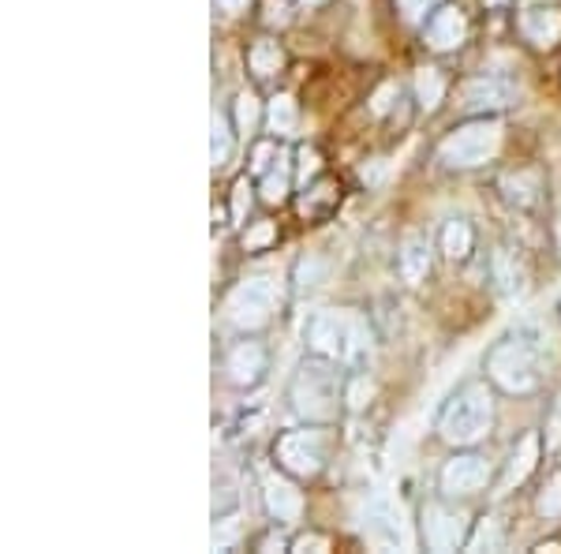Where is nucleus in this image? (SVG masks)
Instances as JSON below:
<instances>
[{
	"label": "nucleus",
	"instance_id": "nucleus-1",
	"mask_svg": "<svg viewBox=\"0 0 561 554\" xmlns=\"http://www.w3.org/2000/svg\"><path fill=\"white\" fill-rule=\"evenodd\" d=\"M550 341L539 323L517 330V338L497 341L486 352V375L505 394H531L539 386V360L547 357Z\"/></svg>",
	"mask_w": 561,
	"mask_h": 554
},
{
	"label": "nucleus",
	"instance_id": "nucleus-2",
	"mask_svg": "<svg viewBox=\"0 0 561 554\" xmlns=\"http://www.w3.org/2000/svg\"><path fill=\"white\" fill-rule=\"evenodd\" d=\"M304 344L314 357H325L345 368H367L370 360V333L367 323L352 312H314L304 323Z\"/></svg>",
	"mask_w": 561,
	"mask_h": 554
},
{
	"label": "nucleus",
	"instance_id": "nucleus-3",
	"mask_svg": "<svg viewBox=\"0 0 561 554\" xmlns=\"http://www.w3.org/2000/svg\"><path fill=\"white\" fill-rule=\"evenodd\" d=\"M348 397L345 378H341L333 360H304L300 371L288 383V402L293 412L307 423H333L341 416V402Z\"/></svg>",
	"mask_w": 561,
	"mask_h": 554
},
{
	"label": "nucleus",
	"instance_id": "nucleus-4",
	"mask_svg": "<svg viewBox=\"0 0 561 554\" xmlns=\"http://www.w3.org/2000/svg\"><path fill=\"white\" fill-rule=\"evenodd\" d=\"M494 427V397L483 383L460 386L438 412V434L449 446H476Z\"/></svg>",
	"mask_w": 561,
	"mask_h": 554
},
{
	"label": "nucleus",
	"instance_id": "nucleus-5",
	"mask_svg": "<svg viewBox=\"0 0 561 554\" xmlns=\"http://www.w3.org/2000/svg\"><path fill=\"white\" fill-rule=\"evenodd\" d=\"M497 150H502V124L483 116V121L449 132L438 147V161L446 169H479L486 161H494Z\"/></svg>",
	"mask_w": 561,
	"mask_h": 554
},
{
	"label": "nucleus",
	"instance_id": "nucleus-6",
	"mask_svg": "<svg viewBox=\"0 0 561 554\" xmlns=\"http://www.w3.org/2000/svg\"><path fill=\"white\" fill-rule=\"evenodd\" d=\"M325 450H330V439L319 427H304V431H285L274 446V461L280 472L288 476H300V479H311L319 476L322 465H325Z\"/></svg>",
	"mask_w": 561,
	"mask_h": 554
},
{
	"label": "nucleus",
	"instance_id": "nucleus-7",
	"mask_svg": "<svg viewBox=\"0 0 561 554\" xmlns=\"http://www.w3.org/2000/svg\"><path fill=\"white\" fill-rule=\"evenodd\" d=\"M274 307H277V296H274L270 278H248L232 289L229 319L232 326H240V330H262V326L274 319Z\"/></svg>",
	"mask_w": 561,
	"mask_h": 554
},
{
	"label": "nucleus",
	"instance_id": "nucleus-8",
	"mask_svg": "<svg viewBox=\"0 0 561 554\" xmlns=\"http://www.w3.org/2000/svg\"><path fill=\"white\" fill-rule=\"evenodd\" d=\"M364 535L382 551H409V543H412L404 513L397 510L389 498H375L364 510Z\"/></svg>",
	"mask_w": 561,
	"mask_h": 554
},
{
	"label": "nucleus",
	"instance_id": "nucleus-9",
	"mask_svg": "<svg viewBox=\"0 0 561 554\" xmlns=\"http://www.w3.org/2000/svg\"><path fill=\"white\" fill-rule=\"evenodd\" d=\"M420 529H423V543H427L431 551H457L468 543V513L449 510V506H442V502H431V506H423Z\"/></svg>",
	"mask_w": 561,
	"mask_h": 554
},
{
	"label": "nucleus",
	"instance_id": "nucleus-10",
	"mask_svg": "<svg viewBox=\"0 0 561 554\" xmlns=\"http://www.w3.org/2000/svg\"><path fill=\"white\" fill-rule=\"evenodd\" d=\"M517 102V83L505 76H476L460 87V109L465 113H494Z\"/></svg>",
	"mask_w": 561,
	"mask_h": 554
},
{
	"label": "nucleus",
	"instance_id": "nucleus-11",
	"mask_svg": "<svg viewBox=\"0 0 561 554\" xmlns=\"http://www.w3.org/2000/svg\"><path fill=\"white\" fill-rule=\"evenodd\" d=\"M486 479H491V465H486L483 457H476V453H460V457L446 461L438 484L449 498H468V495H479V490L486 487Z\"/></svg>",
	"mask_w": 561,
	"mask_h": 554
},
{
	"label": "nucleus",
	"instance_id": "nucleus-12",
	"mask_svg": "<svg viewBox=\"0 0 561 554\" xmlns=\"http://www.w3.org/2000/svg\"><path fill=\"white\" fill-rule=\"evenodd\" d=\"M259 484H262V502H266V513L274 517L277 524L300 521V517H304V495L288 484L285 476H277L274 468H262Z\"/></svg>",
	"mask_w": 561,
	"mask_h": 554
},
{
	"label": "nucleus",
	"instance_id": "nucleus-13",
	"mask_svg": "<svg viewBox=\"0 0 561 554\" xmlns=\"http://www.w3.org/2000/svg\"><path fill=\"white\" fill-rule=\"evenodd\" d=\"M266 368H270V357L259 341H240L237 349L229 352V360H225V375H229V383L240 389L259 386L262 375H266Z\"/></svg>",
	"mask_w": 561,
	"mask_h": 554
},
{
	"label": "nucleus",
	"instance_id": "nucleus-14",
	"mask_svg": "<svg viewBox=\"0 0 561 554\" xmlns=\"http://www.w3.org/2000/svg\"><path fill=\"white\" fill-rule=\"evenodd\" d=\"M423 38H427V45L434 53H449L457 49V45H465L468 38V20L465 12L454 4H442L438 12L427 20V31H423Z\"/></svg>",
	"mask_w": 561,
	"mask_h": 554
},
{
	"label": "nucleus",
	"instance_id": "nucleus-15",
	"mask_svg": "<svg viewBox=\"0 0 561 554\" xmlns=\"http://www.w3.org/2000/svg\"><path fill=\"white\" fill-rule=\"evenodd\" d=\"M539 461V434H524V439L513 446L510 461H505V472H502V484H497V495H510L513 487H520L524 479L531 476V468H536Z\"/></svg>",
	"mask_w": 561,
	"mask_h": 554
},
{
	"label": "nucleus",
	"instance_id": "nucleus-16",
	"mask_svg": "<svg viewBox=\"0 0 561 554\" xmlns=\"http://www.w3.org/2000/svg\"><path fill=\"white\" fill-rule=\"evenodd\" d=\"M520 31L536 49H554L561 42V12L558 8H528L520 15Z\"/></svg>",
	"mask_w": 561,
	"mask_h": 554
},
{
	"label": "nucleus",
	"instance_id": "nucleus-17",
	"mask_svg": "<svg viewBox=\"0 0 561 554\" xmlns=\"http://www.w3.org/2000/svg\"><path fill=\"white\" fill-rule=\"evenodd\" d=\"M397 270L409 285H420L423 278L431 274V244L427 236L420 233H409L401 240V251H397Z\"/></svg>",
	"mask_w": 561,
	"mask_h": 554
},
{
	"label": "nucleus",
	"instance_id": "nucleus-18",
	"mask_svg": "<svg viewBox=\"0 0 561 554\" xmlns=\"http://www.w3.org/2000/svg\"><path fill=\"white\" fill-rule=\"evenodd\" d=\"M539 192H542V180H539L536 169H520V172H510V177H502V195L510 199L513 206H520V211L536 206Z\"/></svg>",
	"mask_w": 561,
	"mask_h": 554
},
{
	"label": "nucleus",
	"instance_id": "nucleus-19",
	"mask_svg": "<svg viewBox=\"0 0 561 554\" xmlns=\"http://www.w3.org/2000/svg\"><path fill=\"white\" fill-rule=\"evenodd\" d=\"M232 150H237V139H232V124L225 113L210 116V161L214 169H225L232 161Z\"/></svg>",
	"mask_w": 561,
	"mask_h": 554
},
{
	"label": "nucleus",
	"instance_id": "nucleus-20",
	"mask_svg": "<svg viewBox=\"0 0 561 554\" xmlns=\"http://www.w3.org/2000/svg\"><path fill=\"white\" fill-rule=\"evenodd\" d=\"M248 65L251 71H255L259 79H274L280 68H285V49H280L277 42H270V38H262L251 45V53H248Z\"/></svg>",
	"mask_w": 561,
	"mask_h": 554
},
{
	"label": "nucleus",
	"instance_id": "nucleus-21",
	"mask_svg": "<svg viewBox=\"0 0 561 554\" xmlns=\"http://www.w3.org/2000/svg\"><path fill=\"white\" fill-rule=\"evenodd\" d=\"M266 124H270V132H274L277 139L293 135L296 124H300V109H296V98L293 94H277L274 102H270V109H266Z\"/></svg>",
	"mask_w": 561,
	"mask_h": 554
},
{
	"label": "nucleus",
	"instance_id": "nucleus-22",
	"mask_svg": "<svg viewBox=\"0 0 561 554\" xmlns=\"http://www.w3.org/2000/svg\"><path fill=\"white\" fill-rule=\"evenodd\" d=\"M472 225L468 222H460V217H454V222H446L442 225V251H446V259H468L472 256Z\"/></svg>",
	"mask_w": 561,
	"mask_h": 554
},
{
	"label": "nucleus",
	"instance_id": "nucleus-23",
	"mask_svg": "<svg viewBox=\"0 0 561 554\" xmlns=\"http://www.w3.org/2000/svg\"><path fill=\"white\" fill-rule=\"evenodd\" d=\"M442 98H446V79L438 76L434 68H423L415 71V102H420V109H438Z\"/></svg>",
	"mask_w": 561,
	"mask_h": 554
},
{
	"label": "nucleus",
	"instance_id": "nucleus-24",
	"mask_svg": "<svg viewBox=\"0 0 561 554\" xmlns=\"http://www.w3.org/2000/svg\"><path fill=\"white\" fill-rule=\"evenodd\" d=\"M259 192H262V203H270V206H280L288 199V169H285V161H280V158H277L274 169L262 172Z\"/></svg>",
	"mask_w": 561,
	"mask_h": 554
},
{
	"label": "nucleus",
	"instance_id": "nucleus-25",
	"mask_svg": "<svg viewBox=\"0 0 561 554\" xmlns=\"http://www.w3.org/2000/svg\"><path fill=\"white\" fill-rule=\"evenodd\" d=\"M494 278H497V285H502V293H510V296L524 289V270L510 251H497L494 256Z\"/></svg>",
	"mask_w": 561,
	"mask_h": 554
},
{
	"label": "nucleus",
	"instance_id": "nucleus-26",
	"mask_svg": "<svg viewBox=\"0 0 561 554\" xmlns=\"http://www.w3.org/2000/svg\"><path fill=\"white\" fill-rule=\"evenodd\" d=\"M325 274H330V267L319 259V256H304L296 262V293H311V289H319Z\"/></svg>",
	"mask_w": 561,
	"mask_h": 554
},
{
	"label": "nucleus",
	"instance_id": "nucleus-27",
	"mask_svg": "<svg viewBox=\"0 0 561 554\" xmlns=\"http://www.w3.org/2000/svg\"><path fill=\"white\" fill-rule=\"evenodd\" d=\"M502 543H505L502 524H497L494 517H483V521H479V529H476V535H468L465 547L468 551H502Z\"/></svg>",
	"mask_w": 561,
	"mask_h": 554
},
{
	"label": "nucleus",
	"instance_id": "nucleus-28",
	"mask_svg": "<svg viewBox=\"0 0 561 554\" xmlns=\"http://www.w3.org/2000/svg\"><path fill=\"white\" fill-rule=\"evenodd\" d=\"M337 192L341 188L337 184H330V180H319V184L307 192V199L300 203V211L304 214H322V211H330V206H337Z\"/></svg>",
	"mask_w": 561,
	"mask_h": 554
},
{
	"label": "nucleus",
	"instance_id": "nucleus-29",
	"mask_svg": "<svg viewBox=\"0 0 561 554\" xmlns=\"http://www.w3.org/2000/svg\"><path fill=\"white\" fill-rule=\"evenodd\" d=\"M539 513L542 517H561V472H554V476L547 479V487L539 490Z\"/></svg>",
	"mask_w": 561,
	"mask_h": 554
},
{
	"label": "nucleus",
	"instance_id": "nucleus-30",
	"mask_svg": "<svg viewBox=\"0 0 561 554\" xmlns=\"http://www.w3.org/2000/svg\"><path fill=\"white\" fill-rule=\"evenodd\" d=\"M259 124V98L255 94H240L237 98V128L240 135H251Z\"/></svg>",
	"mask_w": 561,
	"mask_h": 554
},
{
	"label": "nucleus",
	"instance_id": "nucleus-31",
	"mask_svg": "<svg viewBox=\"0 0 561 554\" xmlns=\"http://www.w3.org/2000/svg\"><path fill=\"white\" fill-rule=\"evenodd\" d=\"M262 23L288 26L293 23V0H266V4H262Z\"/></svg>",
	"mask_w": 561,
	"mask_h": 554
},
{
	"label": "nucleus",
	"instance_id": "nucleus-32",
	"mask_svg": "<svg viewBox=\"0 0 561 554\" xmlns=\"http://www.w3.org/2000/svg\"><path fill=\"white\" fill-rule=\"evenodd\" d=\"M251 192H255V188L248 184V177H240V180H237V188H232V222H237V225L248 222V211H251Z\"/></svg>",
	"mask_w": 561,
	"mask_h": 554
},
{
	"label": "nucleus",
	"instance_id": "nucleus-33",
	"mask_svg": "<svg viewBox=\"0 0 561 554\" xmlns=\"http://www.w3.org/2000/svg\"><path fill=\"white\" fill-rule=\"evenodd\" d=\"M274 240H277V225L274 222H259L255 229L243 233V248H248V251H259V248H266V244H274Z\"/></svg>",
	"mask_w": 561,
	"mask_h": 554
},
{
	"label": "nucleus",
	"instance_id": "nucleus-34",
	"mask_svg": "<svg viewBox=\"0 0 561 554\" xmlns=\"http://www.w3.org/2000/svg\"><path fill=\"white\" fill-rule=\"evenodd\" d=\"M277 158H280V154H277L274 143H259L255 154H251V169H255L259 177H262V172H270V169H274V161H277Z\"/></svg>",
	"mask_w": 561,
	"mask_h": 554
},
{
	"label": "nucleus",
	"instance_id": "nucleus-35",
	"mask_svg": "<svg viewBox=\"0 0 561 554\" xmlns=\"http://www.w3.org/2000/svg\"><path fill=\"white\" fill-rule=\"evenodd\" d=\"M296 161H300V180H304V184L311 177H319L322 161H319V150H314V147H300V150H296Z\"/></svg>",
	"mask_w": 561,
	"mask_h": 554
},
{
	"label": "nucleus",
	"instance_id": "nucleus-36",
	"mask_svg": "<svg viewBox=\"0 0 561 554\" xmlns=\"http://www.w3.org/2000/svg\"><path fill=\"white\" fill-rule=\"evenodd\" d=\"M293 551H300V554H322V551H330V540H325V535H319V532H304L300 540L293 543Z\"/></svg>",
	"mask_w": 561,
	"mask_h": 554
},
{
	"label": "nucleus",
	"instance_id": "nucleus-37",
	"mask_svg": "<svg viewBox=\"0 0 561 554\" xmlns=\"http://www.w3.org/2000/svg\"><path fill=\"white\" fill-rule=\"evenodd\" d=\"M547 450H561V394H558L554 416H550V423H547Z\"/></svg>",
	"mask_w": 561,
	"mask_h": 554
},
{
	"label": "nucleus",
	"instance_id": "nucleus-38",
	"mask_svg": "<svg viewBox=\"0 0 561 554\" xmlns=\"http://www.w3.org/2000/svg\"><path fill=\"white\" fill-rule=\"evenodd\" d=\"M438 4V0H401V8H404V15H409V20H420L423 12H427V8H434Z\"/></svg>",
	"mask_w": 561,
	"mask_h": 554
},
{
	"label": "nucleus",
	"instance_id": "nucleus-39",
	"mask_svg": "<svg viewBox=\"0 0 561 554\" xmlns=\"http://www.w3.org/2000/svg\"><path fill=\"white\" fill-rule=\"evenodd\" d=\"M367 397H370V383L367 378H359V383L348 389V402H352V408H364Z\"/></svg>",
	"mask_w": 561,
	"mask_h": 554
},
{
	"label": "nucleus",
	"instance_id": "nucleus-40",
	"mask_svg": "<svg viewBox=\"0 0 561 554\" xmlns=\"http://www.w3.org/2000/svg\"><path fill=\"white\" fill-rule=\"evenodd\" d=\"M214 4H217V8H221V12H229V15H240V12H243V8H248V4H251V0H214Z\"/></svg>",
	"mask_w": 561,
	"mask_h": 554
},
{
	"label": "nucleus",
	"instance_id": "nucleus-41",
	"mask_svg": "<svg viewBox=\"0 0 561 554\" xmlns=\"http://www.w3.org/2000/svg\"><path fill=\"white\" fill-rule=\"evenodd\" d=\"M274 547H280V535L277 532H270V535H262V540H259V551H274Z\"/></svg>",
	"mask_w": 561,
	"mask_h": 554
},
{
	"label": "nucleus",
	"instance_id": "nucleus-42",
	"mask_svg": "<svg viewBox=\"0 0 561 554\" xmlns=\"http://www.w3.org/2000/svg\"><path fill=\"white\" fill-rule=\"evenodd\" d=\"M486 4H491V8H502V4H510V0H486Z\"/></svg>",
	"mask_w": 561,
	"mask_h": 554
},
{
	"label": "nucleus",
	"instance_id": "nucleus-43",
	"mask_svg": "<svg viewBox=\"0 0 561 554\" xmlns=\"http://www.w3.org/2000/svg\"><path fill=\"white\" fill-rule=\"evenodd\" d=\"M554 233H558V248H561V214H558V225H554Z\"/></svg>",
	"mask_w": 561,
	"mask_h": 554
},
{
	"label": "nucleus",
	"instance_id": "nucleus-44",
	"mask_svg": "<svg viewBox=\"0 0 561 554\" xmlns=\"http://www.w3.org/2000/svg\"><path fill=\"white\" fill-rule=\"evenodd\" d=\"M304 4H322V0H304Z\"/></svg>",
	"mask_w": 561,
	"mask_h": 554
}]
</instances>
